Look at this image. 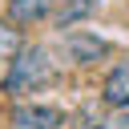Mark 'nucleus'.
Masks as SVG:
<instances>
[{
    "label": "nucleus",
    "mask_w": 129,
    "mask_h": 129,
    "mask_svg": "<svg viewBox=\"0 0 129 129\" xmlns=\"http://www.w3.org/2000/svg\"><path fill=\"white\" fill-rule=\"evenodd\" d=\"M81 129H105V117H101V113L89 105V109L81 113Z\"/></svg>",
    "instance_id": "8"
},
{
    "label": "nucleus",
    "mask_w": 129,
    "mask_h": 129,
    "mask_svg": "<svg viewBox=\"0 0 129 129\" xmlns=\"http://www.w3.org/2000/svg\"><path fill=\"white\" fill-rule=\"evenodd\" d=\"M16 52H20V32L0 20V60H8V56H16Z\"/></svg>",
    "instance_id": "7"
},
{
    "label": "nucleus",
    "mask_w": 129,
    "mask_h": 129,
    "mask_svg": "<svg viewBox=\"0 0 129 129\" xmlns=\"http://www.w3.org/2000/svg\"><path fill=\"white\" fill-rule=\"evenodd\" d=\"M101 97H105L109 105H117V109H129V60H125V64H117V69L105 77Z\"/></svg>",
    "instance_id": "3"
},
{
    "label": "nucleus",
    "mask_w": 129,
    "mask_h": 129,
    "mask_svg": "<svg viewBox=\"0 0 129 129\" xmlns=\"http://www.w3.org/2000/svg\"><path fill=\"white\" fill-rule=\"evenodd\" d=\"M48 12V0H12V16L16 20H40Z\"/></svg>",
    "instance_id": "5"
},
{
    "label": "nucleus",
    "mask_w": 129,
    "mask_h": 129,
    "mask_svg": "<svg viewBox=\"0 0 129 129\" xmlns=\"http://www.w3.org/2000/svg\"><path fill=\"white\" fill-rule=\"evenodd\" d=\"M52 77H56L52 48H24V52L12 60L8 77H4V89H8V93H32V89L48 85Z\"/></svg>",
    "instance_id": "1"
},
{
    "label": "nucleus",
    "mask_w": 129,
    "mask_h": 129,
    "mask_svg": "<svg viewBox=\"0 0 129 129\" xmlns=\"http://www.w3.org/2000/svg\"><path fill=\"white\" fill-rule=\"evenodd\" d=\"M60 52H69L77 64H89V60H97V56L105 52V40H93V36H69V40L60 44Z\"/></svg>",
    "instance_id": "4"
},
{
    "label": "nucleus",
    "mask_w": 129,
    "mask_h": 129,
    "mask_svg": "<svg viewBox=\"0 0 129 129\" xmlns=\"http://www.w3.org/2000/svg\"><path fill=\"white\" fill-rule=\"evenodd\" d=\"M12 125L16 129H60L64 125V113L60 109H48V105H20L12 113Z\"/></svg>",
    "instance_id": "2"
},
{
    "label": "nucleus",
    "mask_w": 129,
    "mask_h": 129,
    "mask_svg": "<svg viewBox=\"0 0 129 129\" xmlns=\"http://www.w3.org/2000/svg\"><path fill=\"white\" fill-rule=\"evenodd\" d=\"M97 8V0H69L60 12H56V24H73L77 16H85V12H93Z\"/></svg>",
    "instance_id": "6"
},
{
    "label": "nucleus",
    "mask_w": 129,
    "mask_h": 129,
    "mask_svg": "<svg viewBox=\"0 0 129 129\" xmlns=\"http://www.w3.org/2000/svg\"><path fill=\"white\" fill-rule=\"evenodd\" d=\"M105 129H129V109H121L113 121H105Z\"/></svg>",
    "instance_id": "9"
}]
</instances>
